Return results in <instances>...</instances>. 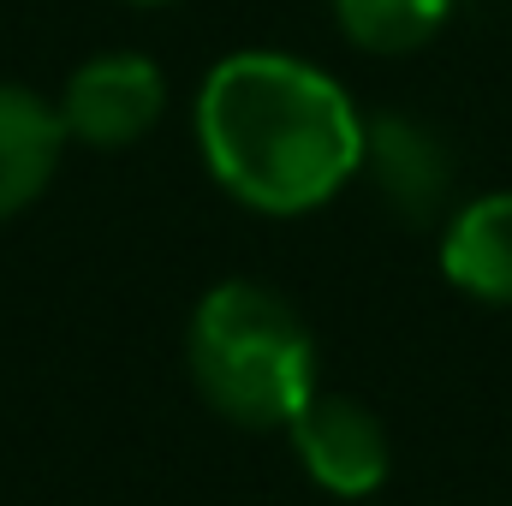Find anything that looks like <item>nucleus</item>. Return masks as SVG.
<instances>
[{"label": "nucleus", "instance_id": "nucleus-1", "mask_svg": "<svg viewBox=\"0 0 512 506\" xmlns=\"http://www.w3.org/2000/svg\"><path fill=\"white\" fill-rule=\"evenodd\" d=\"M197 143L221 191L256 215H310L364 167V120L352 96L292 60L233 54L197 90Z\"/></svg>", "mask_w": 512, "mask_h": 506}, {"label": "nucleus", "instance_id": "nucleus-2", "mask_svg": "<svg viewBox=\"0 0 512 506\" xmlns=\"http://www.w3.org/2000/svg\"><path fill=\"white\" fill-rule=\"evenodd\" d=\"M185 364L197 393L245 429H286L316 393V340L304 316L256 280H227L191 310Z\"/></svg>", "mask_w": 512, "mask_h": 506}, {"label": "nucleus", "instance_id": "nucleus-3", "mask_svg": "<svg viewBox=\"0 0 512 506\" xmlns=\"http://www.w3.org/2000/svg\"><path fill=\"white\" fill-rule=\"evenodd\" d=\"M298 465L310 471L316 489L340 495V501H364L387 483V429L382 417L346 393H310L298 405V417L286 423Z\"/></svg>", "mask_w": 512, "mask_h": 506}, {"label": "nucleus", "instance_id": "nucleus-4", "mask_svg": "<svg viewBox=\"0 0 512 506\" xmlns=\"http://www.w3.org/2000/svg\"><path fill=\"white\" fill-rule=\"evenodd\" d=\"M167 114V78L143 54H102L72 72L60 96V120L90 149H120Z\"/></svg>", "mask_w": 512, "mask_h": 506}, {"label": "nucleus", "instance_id": "nucleus-5", "mask_svg": "<svg viewBox=\"0 0 512 506\" xmlns=\"http://www.w3.org/2000/svg\"><path fill=\"white\" fill-rule=\"evenodd\" d=\"M66 137L72 131L54 102H42L24 84H0V221L30 209L48 191V179L66 155Z\"/></svg>", "mask_w": 512, "mask_h": 506}, {"label": "nucleus", "instance_id": "nucleus-6", "mask_svg": "<svg viewBox=\"0 0 512 506\" xmlns=\"http://www.w3.org/2000/svg\"><path fill=\"white\" fill-rule=\"evenodd\" d=\"M364 167L376 173L382 197L405 221H429L453 185L447 149L417 126V120H376L364 126Z\"/></svg>", "mask_w": 512, "mask_h": 506}, {"label": "nucleus", "instance_id": "nucleus-7", "mask_svg": "<svg viewBox=\"0 0 512 506\" xmlns=\"http://www.w3.org/2000/svg\"><path fill=\"white\" fill-rule=\"evenodd\" d=\"M441 268L459 292L483 304H512V191L477 197L447 221Z\"/></svg>", "mask_w": 512, "mask_h": 506}, {"label": "nucleus", "instance_id": "nucleus-8", "mask_svg": "<svg viewBox=\"0 0 512 506\" xmlns=\"http://www.w3.org/2000/svg\"><path fill=\"white\" fill-rule=\"evenodd\" d=\"M334 12H340V30L358 48H370V54H411V48H423L447 24L453 0H334Z\"/></svg>", "mask_w": 512, "mask_h": 506}, {"label": "nucleus", "instance_id": "nucleus-9", "mask_svg": "<svg viewBox=\"0 0 512 506\" xmlns=\"http://www.w3.org/2000/svg\"><path fill=\"white\" fill-rule=\"evenodd\" d=\"M137 6H155V0H137Z\"/></svg>", "mask_w": 512, "mask_h": 506}]
</instances>
